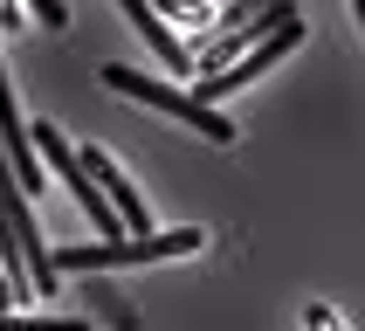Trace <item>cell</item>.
Masks as SVG:
<instances>
[{
    "label": "cell",
    "mask_w": 365,
    "mask_h": 331,
    "mask_svg": "<svg viewBox=\"0 0 365 331\" xmlns=\"http://www.w3.org/2000/svg\"><path fill=\"white\" fill-rule=\"evenodd\" d=\"M35 14L48 21V28H62V14H69V7H62V0H35Z\"/></svg>",
    "instance_id": "52a82bcc"
},
{
    "label": "cell",
    "mask_w": 365,
    "mask_h": 331,
    "mask_svg": "<svg viewBox=\"0 0 365 331\" xmlns=\"http://www.w3.org/2000/svg\"><path fill=\"white\" fill-rule=\"evenodd\" d=\"M200 228H165V235H118V242H83L62 248L56 269H131V263H165V255H193Z\"/></svg>",
    "instance_id": "6da1fadb"
},
{
    "label": "cell",
    "mask_w": 365,
    "mask_h": 331,
    "mask_svg": "<svg viewBox=\"0 0 365 331\" xmlns=\"http://www.w3.org/2000/svg\"><path fill=\"white\" fill-rule=\"evenodd\" d=\"M283 21H297V0H242V7H227L221 35L207 41L200 56H193V69H200V76H221V69H227V56H242L248 41L276 35Z\"/></svg>",
    "instance_id": "7a4b0ae2"
},
{
    "label": "cell",
    "mask_w": 365,
    "mask_h": 331,
    "mask_svg": "<svg viewBox=\"0 0 365 331\" xmlns=\"http://www.w3.org/2000/svg\"><path fill=\"white\" fill-rule=\"evenodd\" d=\"M103 83L110 90H124V97H138V103H152V111H165V118H180V124H193V131H207V138H235V124L214 111V103H200V97H180L173 83H159V76H138V69H124V62H110L103 69Z\"/></svg>",
    "instance_id": "3957f363"
},
{
    "label": "cell",
    "mask_w": 365,
    "mask_h": 331,
    "mask_svg": "<svg viewBox=\"0 0 365 331\" xmlns=\"http://www.w3.org/2000/svg\"><path fill=\"white\" fill-rule=\"evenodd\" d=\"M304 325H317V331H345V325H338V317H331L324 304H310V317H304Z\"/></svg>",
    "instance_id": "ba28073f"
},
{
    "label": "cell",
    "mask_w": 365,
    "mask_h": 331,
    "mask_svg": "<svg viewBox=\"0 0 365 331\" xmlns=\"http://www.w3.org/2000/svg\"><path fill=\"white\" fill-rule=\"evenodd\" d=\"M152 14H159L165 28H207L214 7H207V0H152Z\"/></svg>",
    "instance_id": "5b68a950"
},
{
    "label": "cell",
    "mask_w": 365,
    "mask_h": 331,
    "mask_svg": "<svg viewBox=\"0 0 365 331\" xmlns=\"http://www.w3.org/2000/svg\"><path fill=\"white\" fill-rule=\"evenodd\" d=\"M21 21H28V14H21V0H0V28H21Z\"/></svg>",
    "instance_id": "9c48e42d"
},
{
    "label": "cell",
    "mask_w": 365,
    "mask_h": 331,
    "mask_svg": "<svg viewBox=\"0 0 365 331\" xmlns=\"http://www.w3.org/2000/svg\"><path fill=\"white\" fill-rule=\"evenodd\" d=\"M351 14H359V28H365V0H351Z\"/></svg>",
    "instance_id": "30bf717a"
},
{
    "label": "cell",
    "mask_w": 365,
    "mask_h": 331,
    "mask_svg": "<svg viewBox=\"0 0 365 331\" xmlns=\"http://www.w3.org/2000/svg\"><path fill=\"white\" fill-rule=\"evenodd\" d=\"M297 41H304V21H283L276 35H262V41H255V56H248V62H227L221 76H200V103L227 97V90H242V83H248V76H262V69H269L276 56H289Z\"/></svg>",
    "instance_id": "277c9868"
},
{
    "label": "cell",
    "mask_w": 365,
    "mask_h": 331,
    "mask_svg": "<svg viewBox=\"0 0 365 331\" xmlns=\"http://www.w3.org/2000/svg\"><path fill=\"white\" fill-rule=\"evenodd\" d=\"M0 331H90L76 317H21V310H0Z\"/></svg>",
    "instance_id": "8992f818"
}]
</instances>
